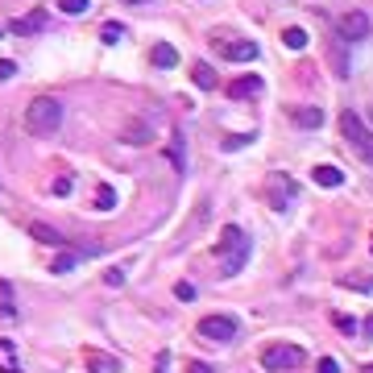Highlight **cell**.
Masks as SVG:
<instances>
[{"instance_id":"cell-13","label":"cell","mask_w":373,"mask_h":373,"mask_svg":"<svg viewBox=\"0 0 373 373\" xmlns=\"http://www.w3.org/2000/svg\"><path fill=\"white\" fill-rule=\"evenodd\" d=\"M224 50V58H233V62H253L257 58V42H236V46H220Z\"/></svg>"},{"instance_id":"cell-23","label":"cell","mask_w":373,"mask_h":373,"mask_svg":"<svg viewBox=\"0 0 373 373\" xmlns=\"http://www.w3.org/2000/svg\"><path fill=\"white\" fill-rule=\"evenodd\" d=\"M13 75H17V62H8V58H4V62H0V83H8Z\"/></svg>"},{"instance_id":"cell-31","label":"cell","mask_w":373,"mask_h":373,"mask_svg":"<svg viewBox=\"0 0 373 373\" xmlns=\"http://www.w3.org/2000/svg\"><path fill=\"white\" fill-rule=\"evenodd\" d=\"M365 332H369V336H373V320H365Z\"/></svg>"},{"instance_id":"cell-2","label":"cell","mask_w":373,"mask_h":373,"mask_svg":"<svg viewBox=\"0 0 373 373\" xmlns=\"http://www.w3.org/2000/svg\"><path fill=\"white\" fill-rule=\"evenodd\" d=\"M62 125V104L54 100V95H38L29 108H25V129L34 133V137H46Z\"/></svg>"},{"instance_id":"cell-10","label":"cell","mask_w":373,"mask_h":373,"mask_svg":"<svg viewBox=\"0 0 373 373\" xmlns=\"http://www.w3.org/2000/svg\"><path fill=\"white\" fill-rule=\"evenodd\" d=\"M290 121L303 125V129H320L324 125V112L320 108H290Z\"/></svg>"},{"instance_id":"cell-25","label":"cell","mask_w":373,"mask_h":373,"mask_svg":"<svg viewBox=\"0 0 373 373\" xmlns=\"http://www.w3.org/2000/svg\"><path fill=\"white\" fill-rule=\"evenodd\" d=\"M336 327H340V332H357V320H353V316H336Z\"/></svg>"},{"instance_id":"cell-3","label":"cell","mask_w":373,"mask_h":373,"mask_svg":"<svg viewBox=\"0 0 373 373\" xmlns=\"http://www.w3.org/2000/svg\"><path fill=\"white\" fill-rule=\"evenodd\" d=\"M303 361H307V353H303L299 344H270V348L262 353V369H270V373L299 369Z\"/></svg>"},{"instance_id":"cell-4","label":"cell","mask_w":373,"mask_h":373,"mask_svg":"<svg viewBox=\"0 0 373 373\" xmlns=\"http://www.w3.org/2000/svg\"><path fill=\"white\" fill-rule=\"evenodd\" d=\"M369 29H373V21H369V13H361V8H348V13L340 17V25H336V34H340L344 42H365Z\"/></svg>"},{"instance_id":"cell-7","label":"cell","mask_w":373,"mask_h":373,"mask_svg":"<svg viewBox=\"0 0 373 373\" xmlns=\"http://www.w3.org/2000/svg\"><path fill=\"white\" fill-rule=\"evenodd\" d=\"M42 25H46V17H42V8H34V13H25V17H13V21H8V34L29 38V34H38Z\"/></svg>"},{"instance_id":"cell-1","label":"cell","mask_w":373,"mask_h":373,"mask_svg":"<svg viewBox=\"0 0 373 373\" xmlns=\"http://www.w3.org/2000/svg\"><path fill=\"white\" fill-rule=\"evenodd\" d=\"M216 257H220V270L224 274H240V266L249 262V236L240 233L236 224H229L220 240H216Z\"/></svg>"},{"instance_id":"cell-24","label":"cell","mask_w":373,"mask_h":373,"mask_svg":"<svg viewBox=\"0 0 373 373\" xmlns=\"http://www.w3.org/2000/svg\"><path fill=\"white\" fill-rule=\"evenodd\" d=\"M71 179H67V175H62V179H54V195H71Z\"/></svg>"},{"instance_id":"cell-16","label":"cell","mask_w":373,"mask_h":373,"mask_svg":"<svg viewBox=\"0 0 373 373\" xmlns=\"http://www.w3.org/2000/svg\"><path fill=\"white\" fill-rule=\"evenodd\" d=\"M108 208H116V195H112V186H100L95 191V212H108Z\"/></svg>"},{"instance_id":"cell-27","label":"cell","mask_w":373,"mask_h":373,"mask_svg":"<svg viewBox=\"0 0 373 373\" xmlns=\"http://www.w3.org/2000/svg\"><path fill=\"white\" fill-rule=\"evenodd\" d=\"M186 373H216V369H212V365H203V361H191V365H186Z\"/></svg>"},{"instance_id":"cell-28","label":"cell","mask_w":373,"mask_h":373,"mask_svg":"<svg viewBox=\"0 0 373 373\" xmlns=\"http://www.w3.org/2000/svg\"><path fill=\"white\" fill-rule=\"evenodd\" d=\"M320 373H340V365H336L332 357H324V361H320Z\"/></svg>"},{"instance_id":"cell-22","label":"cell","mask_w":373,"mask_h":373,"mask_svg":"<svg viewBox=\"0 0 373 373\" xmlns=\"http://www.w3.org/2000/svg\"><path fill=\"white\" fill-rule=\"evenodd\" d=\"M104 282H108V286H121V282H125V270H121V266H112V270L104 274Z\"/></svg>"},{"instance_id":"cell-17","label":"cell","mask_w":373,"mask_h":373,"mask_svg":"<svg viewBox=\"0 0 373 373\" xmlns=\"http://www.w3.org/2000/svg\"><path fill=\"white\" fill-rule=\"evenodd\" d=\"M0 369H8V373H21V365H17V357H13V348L0 340Z\"/></svg>"},{"instance_id":"cell-9","label":"cell","mask_w":373,"mask_h":373,"mask_svg":"<svg viewBox=\"0 0 373 373\" xmlns=\"http://www.w3.org/2000/svg\"><path fill=\"white\" fill-rule=\"evenodd\" d=\"M191 83H195L199 92H212V88H216V71H212L208 62H195V67H191Z\"/></svg>"},{"instance_id":"cell-6","label":"cell","mask_w":373,"mask_h":373,"mask_svg":"<svg viewBox=\"0 0 373 373\" xmlns=\"http://www.w3.org/2000/svg\"><path fill=\"white\" fill-rule=\"evenodd\" d=\"M340 133L348 137V145H353V149H361L365 141H373V137H369V129H365V121H361L353 108H348V112H340Z\"/></svg>"},{"instance_id":"cell-26","label":"cell","mask_w":373,"mask_h":373,"mask_svg":"<svg viewBox=\"0 0 373 373\" xmlns=\"http://www.w3.org/2000/svg\"><path fill=\"white\" fill-rule=\"evenodd\" d=\"M179 299H183V303L195 299V286H191V282H179Z\"/></svg>"},{"instance_id":"cell-18","label":"cell","mask_w":373,"mask_h":373,"mask_svg":"<svg viewBox=\"0 0 373 373\" xmlns=\"http://www.w3.org/2000/svg\"><path fill=\"white\" fill-rule=\"evenodd\" d=\"M58 8H62L67 17H83V13H88V0H58Z\"/></svg>"},{"instance_id":"cell-21","label":"cell","mask_w":373,"mask_h":373,"mask_svg":"<svg viewBox=\"0 0 373 373\" xmlns=\"http://www.w3.org/2000/svg\"><path fill=\"white\" fill-rule=\"evenodd\" d=\"M67 270H75V253H62V257L50 266V274H67Z\"/></svg>"},{"instance_id":"cell-11","label":"cell","mask_w":373,"mask_h":373,"mask_svg":"<svg viewBox=\"0 0 373 373\" xmlns=\"http://www.w3.org/2000/svg\"><path fill=\"white\" fill-rule=\"evenodd\" d=\"M311 179H316L320 186H340V183H344V170L324 162V166H316V170H311Z\"/></svg>"},{"instance_id":"cell-30","label":"cell","mask_w":373,"mask_h":373,"mask_svg":"<svg viewBox=\"0 0 373 373\" xmlns=\"http://www.w3.org/2000/svg\"><path fill=\"white\" fill-rule=\"evenodd\" d=\"M158 373H166V353H158Z\"/></svg>"},{"instance_id":"cell-8","label":"cell","mask_w":373,"mask_h":373,"mask_svg":"<svg viewBox=\"0 0 373 373\" xmlns=\"http://www.w3.org/2000/svg\"><path fill=\"white\" fill-rule=\"evenodd\" d=\"M233 100H253V95H262V79L257 75H245V79H236L233 88H229Z\"/></svg>"},{"instance_id":"cell-12","label":"cell","mask_w":373,"mask_h":373,"mask_svg":"<svg viewBox=\"0 0 373 373\" xmlns=\"http://www.w3.org/2000/svg\"><path fill=\"white\" fill-rule=\"evenodd\" d=\"M149 62H154V67H175V62H179V50L170 46V42H158V46L149 50Z\"/></svg>"},{"instance_id":"cell-14","label":"cell","mask_w":373,"mask_h":373,"mask_svg":"<svg viewBox=\"0 0 373 373\" xmlns=\"http://www.w3.org/2000/svg\"><path fill=\"white\" fill-rule=\"evenodd\" d=\"M29 236H34V240H42V245H67L62 233H54L50 224H29Z\"/></svg>"},{"instance_id":"cell-5","label":"cell","mask_w":373,"mask_h":373,"mask_svg":"<svg viewBox=\"0 0 373 373\" xmlns=\"http://www.w3.org/2000/svg\"><path fill=\"white\" fill-rule=\"evenodd\" d=\"M199 336L216 340V344H229V340H236V320L233 316H208V320H199Z\"/></svg>"},{"instance_id":"cell-29","label":"cell","mask_w":373,"mask_h":373,"mask_svg":"<svg viewBox=\"0 0 373 373\" xmlns=\"http://www.w3.org/2000/svg\"><path fill=\"white\" fill-rule=\"evenodd\" d=\"M357 154H361V158H365V162H373V141H365V145H361V149H357Z\"/></svg>"},{"instance_id":"cell-19","label":"cell","mask_w":373,"mask_h":373,"mask_svg":"<svg viewBox=\"0 0 373 373\" xmlns=\"http://www.w3.org/2000/svg\"><path fill=\"white\" fill-rule=\"evenodd\" d=\"M125 141H129V145H149V129H145V125H133V129H125Z\"/></svg>"},{"instance_id":"cell-20","label":"cell","mask_w":373,"mask_h":373,"mask_svg":"<svg viewBox=\"0 0 373 373\" xmlns=\"http://www.w3.org/2000/svg\"><path fill=\"white\" fill-rule=\"evenodd\" d=\"M100 38H104V42H121V38H125V25H116V21H108V25L100 29Z\"/></svg>"},{"instance_id":"cell-34","label":"cell","mask_w":373,"mask_h":373,"mask_svg":"<svg viewBox=\"0 0 373 373\" xmlns=\"http://www.w3.org/2000/svg\"><path fill=\"white\" fill-rule=\"evenodd\" d=\"M365 373H373V365H369V369H365Z\"/></svg>"},{"instance_id":"cell-33","label":"cell","mask_w":373,"mask_h":373,"mask_svg":"<svg viewBox=\"0 0 373 373\" xmlns=\"http://www.w3.org/2000/svg\"><path fill=\"white\" fill-rule=\"evenodd\" d=\"M369 121H373V108H369Z\"/></svg>"},{"instance_id":"cell-32","label":"cell","mask_w":373,"mask_h":373,"mask_svg":"<svg viewBox=\"0 0 373 373\" xmlns=\"http://www.w3.org/2000/svg\"><path fill=\"white\" fill-rule=\"evenodd\" d=\"M125 4H149V0H125Z\"/></svg>"},{"instance_id":"cell-15","label":"cell","mask_w":373,"mask_h":373,"mask_svg":"<svg viewBox=\"0 0 373 373\" xmlns=\"http://www.w3.org/2000/svg\"><path fill=\"white\" fill-rule=\"evenodd\" d=\"M282 42H286V46H290V50H303V46H307V34H303L299 25H290V29L282 34Z\"/></svg>"}]
</instances>
